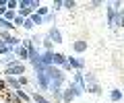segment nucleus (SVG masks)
Wrapping results in <instances>:
<instances>
[{
  "label": "nucleus",
  "mask_w": 124,
  "mask_h": 103,
  "mask_svg": "<svg viewBox=\"0 0 124 103\" xmlns=\"http://www.w3.org/2000/svg\"><path fill=\"white\" fill-rule=\"evenodd\" d=\"M4 82H6V89H10V91H19V89H21L19 78H15V76H6Z\"/></svg>",
  "instance_id": "f8f14e48"
},
{
  "label": "nucleus",
  "mask_w": 124,
  "mask_h": 103,
  "mask_svg": "<svg viewBox=\"0 0 124 103\" xmlns=\"http://www.w3.org/2000/svg\"><path fill=\"white\" fill-rule=\"evenodd\" d=\"M15 17H17V13H15V10H6L2 19H6V21H10V23H13V21H15Z\"/></svg>",
  "instance_id": "393cba45"
},
{
  "label": "nucleus",
  "mask_w": 124,
  "mask_h": 103,
  "mask_svg": "<svg viewBox=\"0 0 124 103\" xmlns=\"http://www.w3.org/2000/svg\"><path fill=\"white\" fill-rule=\"evenodd\" d=\"M46 35L50 37V41H52L54 45H60V43H64V39H62V31L56 27V25H52V27L46 31Z\"/></svg>",
  "instance_id": "f03ea898"
},
{
  "label": "nucleus",
  "mask_w": 124,
  "mask_h": 103,
  "mask_svg": "<svg viewBox=\"0 0 124 103\" xmlns=\"http://www.w3.org/2000/svg\"><path fill=\"white\" fill-rule=\"evenodd\" d=\"M77 4H79L77 0H64L62 8H64V10H75V8H77Z\"/></svg>",
  "instance_id": "dca6fc26"
},
{
  "label": "nucleus",
  "mask_w": 124,
  "mask_h": 103,
  "mask_svg": "<svg viewBox=\"0 0 124 103\" xmlns=\"http://www.w3.org/2000/svg\"><path fill=\"white\" fill-rule=\"evenodd\" d=\"M66 62H68V56H66V54H62V52H54V56H52V66L62 68Z\"/></svg>",
  "instance_id": "39448f33"
},
{
  "label": "nucleus",
  "mask_w": 124,
  "mask_h": 103,
  "mask_svg": "<svg viewBox=\"0 0 124 103\" xmlns=\"http://www.w3.org/2000/svg\"><path fill=\"white\" fill-rule=\"evenodd\" d=\"M19 85H21V89H23V87H27V85H29V78H27L25 74H23V76H19Z\"/></svg>",
  "instance_id": "bb28decb"
},
{
  "label": "nucleus",
  "mask_w": 124,
  "mask_h": 103,
  "mask_svg": "<svg viewBox=\"0 0 124 103\" xmlns=\"http://www.w3.org/2000/svg\"><path fill=\"white\" fill-rule=\"evenodd\" d=\"M48 13H50V6H46V4H41V6H39V8H37V10H35V14H39V17H41V19H44V17H46V14H48Z\"/></svg>",
  "instance_id": "aec40b11"
},
{
  "label": "nucleus",
  "mask_w": 124,
  "mask_h": 103,
  "mask_svg": "<svg viewBox=\"0 0 124 103\" xmlns=\"http://www.w3.org/2000/svg\"><path fill=\"white\" fill-rule=\"evenodd\" d=\"M72 101H75V95H72L68 89H64L62 91V103H72Z\"/></svg>",
  "instance_id": "2eb2a0df"
},
{
  "label": "nucleus",
  "mask_w": 124,
  "mask_h": 103,
  "mask_svg": "<svg viewBox=\"0 0 124 103\" xmlns=\"http://www.w3.org/2000/svg\"><path fill=\"white\" fill-rule=\"evenodd\" d=\"M4 13H6V8H0V17H4Z\"/></svg>",
  "instance_id": "c756f323"
},
{
  "label": "nucleus",
  "mask_w": 124,
  "mask_h": 103,
  "mask_svg": "<svg viewBox=\"0 0 124 103\" xmlns=\"http://www.w3.org/2000/svg\"><path fill=\"white\" fill-rule=\"evenodd\" d=\"M83 81H85V87H89V85H97L99 78L93 70H87V72H83Z\"/></svg>",
  "instance_id": "0eeeda50"
},
{
  "label": "nucleus",
  "mask_w": 124,
  "mask_h": 103,
  "mask_svg": "<svg viewBox=\"0 0 124 103\" xmlns=\"http://www.w3.org/2000/svg\"><path fill=\"white\" fill-rule=\"evenodd\" d=\"M23 29H25V31H33V29H35L33 21H31V19H25V23H23Z\"/></svg>",
  "instance_id": "4be33fe9"
},
{
  "label": "nucleus",
  "mask_w": 124,
  "mask_h": 103,
  "mask_svg": "<svg viewBox=\"0 0 124 103\" xmlns=\"http://www.w3.org/2000/svg\"><path fill=\"white\" fill-rule=\"evenodd\" d=\"M118 21H120V29H122L124 27V8L118 10Z\"/></svg>",
  "instance_id": "cd10ccee"
},
{
  "label": "nucleus",
  "mask_w": 124,
  "mask_h": 103,
  "mask_svg": "<svg viewBox=\"0 0 124 103\" xmlns=\"http://www.w3.org/2000/svg\"><path fill=\"white\" fill-rule=\"evenodd\" d=\"M62 4H64V0H54L52 4H50V10L52 13H58V10H62Z\"/></svg>",
  "instance_id": "f3484780"
},
{
  "label": "nucleus",
  "mask_w": 124,
  "mask_h": 103,
  "mask_svg": "<svg viewBox=\"0 0 124 103\" xmlns=\"http://www.w3.org/2000/svg\"><path fill=\"white\" fill-rule=\"evenodd\" d=\"M6 91V82H4V76H0V95Z\"/></svg>",
  "instance_id": "c85d7f7f"
},
{
  "label": "nucleus",
  "mask_w": 124,
  "mask_h": 103,
  "mask_svg": "<svg viewBox=\"0 0 124 103\" xmlns=\"http://www.w3.org/2000/svg\"><path fill=\"white\" fill-rule=\"evenodd\" d=\"M122 99H124V91L118 89V87H114V89L110 91V101L112 103H118V101H122Z\"/></svg>",
  "instance_id": "9b49d317"
},
{
  "label": "nucleus",
  "mask_w": 124,
  "mask_h": 103,
  "mask_svg": "<svg viewBox=\"0 0 124 103\" xmlns=\"http://www.w3.org/2000/svg\"><path fill=\"white\" fill-rule=\"evenodd\" d=\"M19 8V0H6V10H15L17 13Z\"/></svg>",
  "instance_id": "a211bd4d"
},
{
  "label": "nucleus",
  "mask_w": 124,
  "mask_h": 103,
  "mask_svg": "<svg viewBox=\"0 0 124 103\" xmlns=\"http://www.w3.org/2000/svg\"><path fill=\"white\" fill-rule=\"evenodd\" d=\"M106 2L103 0H91V2H87V8H97V6H103Z\"/></svg>",
  "instance_id": "412c9836"
},
{
  "label": "nucleus",
  "mask_w": 124,
  "mask_h": 103,
  "mask_svg": "<svg viewBox=\"0 0 124 103\" xmlns=\"http://www.w3.org/2000/svg\"><path fill=\"white\" fill-rule=\"evenodd\" d=\"M66 89L70 91L72 95H75V99H79V97H83V95H85V89H81V87H77V85H75L72 81H66Z\"/></svg>",
  "instance_id": "6e6552de"
},
{
  "label": "nucleus",
  "mask_w": 124,
  "mask_h": 103,
  "mask_svg": "<svg viewBox=\"0 0 124 103\" xmlns=\"http://www.w3.org/2000/svg\"><path fill=\"white\" fill-rule=\"evenodd\" d=\"M44 23H52V25H56V13H52V10H50V13L44 17Z\"/></svg>",
  "instance_id": "6ab92c4d"
},
{
  "label": "nucleus",
  "mask_w": 124,
  "mask_h": 103,
  "mask_svg": "<svg viewBox=\"0 0 124 103\" xmlns=\"http://www.w3.org/2000/svg\"><path fill=\"white\" fill-rule=\"evenodd\" d=\"M13 52H15V56H17L19 62H27V60H29V52H27V48H25L23 43H21V45H17Z\"/></svg>",
  "instance_id": "423d86ee"
},
{
  "label": "nucleus",
  "mask_w": 124,
  "mask_h": 103,
  "mask_svg": "<svg viewBox=\"0 0 124 103\" xmlns=\"http://www.w3.org/2000/svg\"><path fill=\"white\" fill-rule=\"evenodd\" d=\"M23 23H25V19L17 14V17H15V21H13V25H15V29H17V27H23Z\"/></svg>",
  "instance_id": "a878e982"
},
{
  "label": "nucleus",
  "mask_w": 124,
  "mask_h": 103,
  "mask_svg": "<svg viewBox=\"0 0 124 103\" xmlns=\"http://www.w3.org/2000/svg\"><path fill=\"white\" fill-rule=\"evenodd\" d=\"M87 48H89V43H87L85 39L72 41V49H75V54H83V52H87Z\"/></svg>",
  "instance_id": "1a4fd4ad"
},
{
  "label": "nucleus",
  "mask_w": 124,
  "mask_h": 103,
  "mask_svg": "<svg viewBox=\"0 0 124 103\" xmlns=\"http://www.w3.org/2000/svg\"><path fill=\"white\" fill-rule=\"evenodd\" d=\"M39 6H41V0H29V8L33 10V13H35Z\"/></svg>",
  "instance_id": "b1692460"
},
{
  "label": "nucleus",
  "mask_w": 124,
  "mask_h": 103,
  "mask_svg": "<svg viewBox=\"0 0 124 103\" xmlns=\"http://www.w3.org/2000/svg\"><path fill=\"white\" fill-rule=\"evenodd\" d=\"M31 101H33V103H52L46 95L37 93V91H31Z\"/></svg>",
  "instance_id": "ddd939ff"
},
{
  "label": "nucleus",
  "mask_w": 124,
  "mask_h": 103,
  "mask_svg": "<svg viewBox=\"0 0 124 103\" xmlns=\"http://www.w3.org/2000/svg\"><path fill=\"white\" fill-rule=\"evenodd\" d=\"M87 93L95 95V97H101V95H103V87L99 85V82H97V85H89L87 87Z\"/></svg>",
  "instance_id": "4468645a"
},
{
  "label": "nucleus",
  "mask_w": 124,
  "mask_h": 103,
  "mask_svg": "<svg viewBox=\"0 0 124 103\" xmlns=\"http://www.w3.org/2000/svg\"><path fill=\"white\" fill-rule=\"evenodd\" d=\"M15 62H19L15 52H8V54H4V58H0V66H4V68L10 66V64H15Z\"/></svg>",
  "instance_id": "9d476101"
},
{
  "label": "nucleus",
  "mask_w": 124,
  "mask_h": 103,
  "mask_svg": "<svg viewBox=\"0 0 124 103\" xmlns=\"http://www.w3.org/2000/svg\"><path fill=\"white\" fill-rule=\"evenodd\" d=\"M27 72V64L25 62H15V64H10V66H6L4 70H2V74H4V78L6 76H15V78H19V76H23Z\"/></svg>",
  "instance_id": "f257e3e1"
},
{
  "label": "nucleus",
  "mask_w": 124,
  "mask_h": 103,
  "mask_svg": "<svg viewBox=\"0 0 124 103\" xmlns=\"http://www.w3.org/2000/svg\"><path fill=\"white\" fill-rule=\"evenodd\" d=\"M29 103H33V101H29Z\"/></svg>",
  "instance_id": "7c9ffc66"
},
{
  "label": "nucleus",
  "mask_w": 124,
  "mask_h": 103,
  "mask_svg": "<svg viewBox=\"0 0 124 103\" xmlns=\"http://www.w3.org/2000/svg\"><path fill=\"white\" fill-rule=\"evenodd\" d=\"M31 21H33V25H35V27H37V25H44V19H41L39 17V14H35V13H33V14H31Z\"/></svg>",
  "instance_id": "5701e85b"
},
{
  "label": "nucleus",
  "mask_w": 124,
  "mask_h": 103,
  "mask_svg": "<svg viewBox=\"0 0 124 103\" xmlns=\"http://www.w3.org/2000/svg\"><path fill=\"white\" fill-rule=\"evenodd\" d=\"M103 6H106V21H108V27L116 31V10L112 8V4H110V2H106Z\"/></svg>",
  "instance_id": "7ed1b4c3"
},
{
  "label": "nucleus",
  "mask_w": 124,
  "mask_h": 103,
  "mask_svg": "<svg viewBox=\"0 0 124 103\" xmlns=\"http://www.w3.org/2000/svg\"><path fill=\"white\" fill-rule=\"evenodd\" d=\"M68 64H70V68L72 70H79V72H83L85 70V60L83 58H77V56H68Z\"/></svg>",
  "instance_id": "20e7f679"
}]
</instances>
